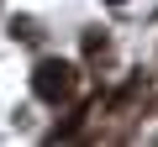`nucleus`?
<instances>
[{"label": "nucleus", "instance_id": "obj_1", "mask_svg": "<svg viewBox=\"0 0 158 147\" xmlns=\"http://www.w3.org/2000/svg\"><path fill=\"white\" fill-rule=\"evenodd\" d=\"M32 95H37L42 105H69V100L79 95V68L63 63V58H42V63L32 68Z\"/></svg>", "mask_w": 158, "mask_h": 147}, {"label": "nucleus", "instance_id": "obj_2", "mask_svg": "<svg viewBox=\"0 0 158 147\" xmlns=\"http://www.w3.org/2000/svg\"><path fill=\"white\" fill-rule=\"evenodd\" d=\"M85 58H90L95 74H111V68H116V42H111L100 26H90V32H85Z\"/></svg>", "mask_w": 158, "mask_h": 147}, {"label": "nucleus", "instance_id": "obj_3", "mask_svg": "<svg viewBox=\"0 0 158 147\" xmlns=\"http://www.w3.org/2000/svg\"><path fill=\"white\" fill-rule=\"evenodd\" d=\"M11 37H16V42H42V26H37L32 16H16V21H11Z\"/></svg>", "mask_w": 158, "mask_h": 147}, {"label": "nucleus", "instance_id": "obj_4", "mask_svg": "<svg viewBox=\"0 0 158 147\" xmlns=\"http://www.w3.org/2000/svg\"><path fill=\"white\" fill-rule=\"evenodd\" d=\"M106 6H127V0H106Z\"/></svg>", "mask_w": 158, "mask_h": 147}]
</instances>
